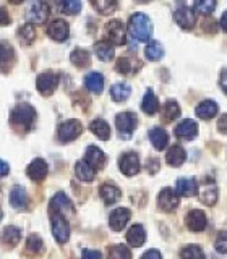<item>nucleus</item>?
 I'll list each match as a JSON object with an SVG mask.
<instances>
[{
  "mask_svg": "<svg viewBox=\"0 0 227 259\" xmlns=\"http://www.w3.org/2000/svg\"><path fill=\"white\" fill-rule=\"evenodd\" d=\"M128 29H130V34H132L136 40H140V42H148L153 34V23L148 18V15L135 13V15H132V18H130Z\"/></svg>",
  "mask_w": 227,
  "mask_h": 259,
  "instance_id": "nucleus-1",
  "label": "nucleus"
},
{
  "mask_svg": "<svg viewBox=\"0 0 227 259\" xmlns=\"http://www.w3.org/2000/svg\"><path fill=\"white\" fill-rule=\"evenodd\" d=\"M49 16V7L43 0H29L24 8V18L31 24H43Z\"/></svg>",
  "mask_w": 227,
  "mask_h": 259,
  "instance_id": "nucleus-2",
  "label": "nucleus"
},
{
  "mask_svg": "<svg viewBox=\"0 0 227 259\" xmlns=\"http://www.w3.org/2000/svg\"><path fill=\"white\" fill-rule=\"evenodd\" d=\"M10 120L12 123L23 126V128H29L36 120V110L32 105L29 104H18L10 113Z\"/></svg>",
  "mask_w": 227,
  "mask_h": 259,
  "instance_id": "nucleus-3",
  "label": "nucleus"
},
{
  "mask_svg": "<svg viewBox=\"0 0 227 259\" xmlns=\"http://www.w3.org/2000/svg\"><path fill=\"white\" fill-rule=\"evenodd\" d=\"M51 225H52V235L59 243H67L70 238V225L65 221V217L60 214L51 212Z\"/></svg>",
  "mask_w": 227,
  "mask_h": 259,
  "instance_id": "nucleus-4",
  "label": "nucleus"
},
{
  "mask_svg": "<svg viewBox=\"0 0 227 259\" xmlns=\"http://www.w3.org/2000/svg\"><path fill=\"white\" fill-rule=\"evenodd\" d=\"M83 133V125L80 123L78 120H67L59 126V132H57V136L62 143H70L73 140Z\"/></svg>",
  "mask_w": 227,
  "mask_h": 259,
  "instance_id": "nucleus-5",
  "label": "nucleus"
},
{
  "mask_svg": "<svg viewBox=\"0 0 227 259\" xmlns=\"http://www.w3.org/2000/svg\"><path fill=\"white\" fill-rule=\"evenodd\" d=\"M116 125L119 133L127 140V138L132 136V133L135 132V128L138 125V118L133 112H122L116 117Z\"/></svg>",
  "mask_w": 227,
  "mask_h": 259,
  "instance_id": "nucleus-6",
  "label": "nucleus"
},
{
  "mask_svg": "<svg viewBox=\"0 0 227 259\" xmlns=\"http://www.w3.org/2000/svg\"><path fill=\"white\" fill-rule=\"evenodd\" d=\"M105 36H107L109 42L122 46L127 42V29L124 26V23L120 20H112L105 24Z\"/></svg>",
  "mask_w": 227,
  "mask_h": 259,
  "instance_id": "nucleus-7",
  "label": "nucleus"
},
{
  "mask_svg": "<svg viewBox=\"0 0 227 259\" xmlns=\"http://www.w3.org/2000/svg\"><path fill=\"white\" fill-rule=\"evenodd\" d=\"M57 84H59V76L51 71L41 73L36 79V88L43 96H51L55 91Z\"/></svg>",
  "mask_w": 227,
  "mask_h": 259,
  "instance_id": "nucleus-8",
  "label": "nucleus"
},
{
  "mask_svg": "<svg viewBox=\"0 0 227 259\" xmlns=\"http://www.w3.org/2000/svg\"><path fill=\"white\" fill-rule=\"evenodd\" d=\"M119 167H120V172L127 177L136 175L138 172H140V159H138V154L125 152L119 160Z\"/></svg>",
  "mask_w": 227,
  "mask_h": 259,
  "instance_id": "nucleus-9",
  "label": "nucleus"
},
{
  "mask_svg": "<svg viewBox=\"0 0 227 259\" xmlns=\"http://www.w3.org/2000/svg\"><path fill=\"white\" fill-rule=\"evenodd\" d=\"M47 36L57 40V42H62V40H67L70 36V26L67 21L63 20H54L47 28Z\"/></svg>",
  "mask_w": 227,
  "mask_h": 259,
  "instance_id": "nucleus-10",
  "label": "nucleus"
},
{
  "mask_svg": "<svg viewBox=\"0 0 227 259\" xmlns=\"http://www.w3.org/2000/svg\"><path fill=\"white\" fill-rule=\"evenodd\" d=\"M51 212L60 214V215H67L73 214V204L70 198L65 193H57L51 201Z\"/></svg>",
  "mask_w": 227,
  "mask_h": 259,
  "instance_id": "nucleus-11",
  "label": "nucleus"
},
{
  "mask_svg": "<svg viewBox=\"0 0 227 259\" xmlns=\"http://www.w3.org/2000/svg\"><path fill=\"white\" fill-rule=\"evenodd\" d=\"M174 18L182 29H192L195 26V23H197V16H195L193 10L188 7H185V5L177 8L175 13H174Z\"/></svg>",
  "mask_w": 227,
  "mask_h": 259,
  "instance_id": "nucleus-12",
  "label": "nucleus"
},
{
  "mask_svg": "<svg viewBox=\"0 0 227 259\" xmlns=\"http://www.w3.org/2000/svg\"><path fill=\"white\" fill-rule=\"evenodd\" d=\"M158 204L166 212H172L178 206V194L172 188H164L158 196Z\"/></svg>",
  "mask_w": 227,
  "mask_h": 259,
  "instance_id": "nucleus-13",
  "label": "nucleus"
},
{
  "mask_svg": "<svg viewBox=\"0 0 227 259\" xmlns=\"http://www.w3.org/2000/svg\"><path fill=\"white\" fill-rule=\"evenodd\" d=\"M185 224L192 232H203V230H205L206 224H208V221H206V215H205L203 210L193 209V210H190L188 214H186Z\"/></svg>",
  "mask_w": 227,
  "mask_h": 259,
  "instance_id": "nucleus-14",
  "label": "nucleus"
},
{
  "mask_svg": "<svg viewBox=\"0 0 227 259\" xmlns=\"http://www.w3.org/2000/svg\"><path fill=\"white\" fill-rule=\"evenodd\" d=\"M130 221V209L127 207H119L116 210H112L109 217V225L112 230L120 232L122 229H125V225Z\"/></svg>",
  "mask_w": 227,
  "mask_h": 259,
  "instance_id": "nucleus-15",
  "label": "nucleus"
},
{
  "mask_svg": "<svg viewBox=\"0 0 227 259\" xmlns=\"http://www.w3.org/2000/svg\"><path fill=\"white\" fill-rule=\"evenodd\" d=\"M47 172H49V167L44 159H34L26 168V174L32 182H43L47 177Z\"/></svg>",
  "mask_w": 227,
  "mask_h": 259,
  "instance_id": "nucleus-16",
  "label": "nucleus"
},
{
  "mask_svg": "<svg viewBox=\"0 0 227 259\" xmlns=\"http://www.w3.org/2000/svg\"><path fill=\"white\" fill-rule=\"evenodd\" d=\"M174 133L177 138H182V140H193V138L198 135V125L195 123L193 120L186 118V120H182L180 123L175 126Z\"/></svg>",
  "mask_w": 227,
  "mask_h": 259,
  "instance_id": "nucleus-17",
  "label": "nucleus"
},
{
  "mask_svg": "<svg viewBox=\"0 0 227 259\" xmlns=\"http://www.w3.org/2000/svg\"><path fill=\"white\" fill-rule=\"evenodd\" d=\"M85 160L94 170H99V168H102L105 165V154L99 148H96V146H89V148L86 149Z\"/></svg>",
  "mask_w": 227,
  "mask_h": 259,
  "instance_id": "nucleus-18",
  "label": "nucleus"
},
{
  "mask_svg": "<svg viewBox=\"0 0 227 259\" xmlns=\"http://www.w3.org/2000/svg\"><path fill=\"white\" fill-rule=\"evenodd\" d=\"M29 202V196L23 186H13L10 191V204L15 209H24Z\"/></svg>",
  "mask_w": 227,
  "mask_h": 259,
  "instance_id": "nucleus-19",
  "label": "nucleus"
},
{
  "mask_svg": "<svg viewBox=\"0 0 227 259\" xmlns=\"http://www.w3.org/2000/svg\"><path fill=\"white\" fill-rule=\"evenodd\" d=\"M197 191H198V182L195 180V178H180V180L177 182L175 193L180 194V196L190 198V196H195Z\"/></svg>",
  "mask_w": 227,
  "mask_h": 259,
  "instance_id": "nucleus-20",
  "label": "nucleus"
},
{
  "mask_svg": "<svg viewBox=\"0 0 227 259\" xmlns=\"http://www.w3.org/2000/svg\"><path fill=\"white\" fill-rule=\"evenodd\" d=\"M186 159V152L185 149L182 148V146H178V144H174L172 148H170L167 151V156H166V160H167V164L169 165H172V167H180L183 162Z\"/></svg>",
  "mask_w": 227,
  "mask_h": 259,
  "instance_id": "nucleus-21",
  "label": "nucleus"
},
{
  "mask_svg": "<svg viewBox=\"0 0 227 259\" xmlns=\"http://www.w3.org/2000/svg\"><path fill=\"white\" fill-rule=\"evenodd\" d=\"M99 194L105 204H114V202H117L120 199L122 191L117 188V186H114L112 183H104L99 188Z\"/></svg>",
  "mask_w": 227,
  "mask_h": 259,
  "instance_id": "nucleus-22",
  "label": "nucleus"
},
{
  "mask_svg": "<svg viewBox=\"0 0 227 259\" xmlns=\"http://www.w3.org/2000/svg\"><path fill=\"white\" fill-rule=\"evenodd\" d=\"M85 84L88 88V91H91L94 94H99L104 89V76L97 71H91L85 76Z\"/></svg>",
  "mask_w": 227,
  "mask_h": 259,
  "instance_id": "nucleus-23",
  "label": "nucleus"
},
{
  "mask_svg": "<svg viewBox=\"0 0 227 259\" xmlns=\"http://www.w3.org/2000/svg\"><path fill=\"white\" fill-rule=\"evenodd\" d=\"M149 141L158 151H162V149H166V146L169 143V135L166 133L164 128H159V126L153 128L149 132Z\"/></svg>",
  "mask_w": 227,
  "mask_h": 259,
  "instance_id": "nucleus-24",
  "label": "nucleus"
},
{
  "mask_svg": "<svg viewBox=\"0 0 227 259\" xmlns=\"http://www.w3.org/2000/svg\"><path fill=\"white\" fill-rule=\"evenodd\" d=\"M13 60H15L13 47L8 42H5V40H2V42H0V68L8 70L12 67Z\"/></svg>",
  "mask_w": 227,
  "mask_h": 259,
  "instance_id": "nucleus-25",
  "label": "nucleus"
},
{
  "mask_svg": "<svg viewBox=\"0 0 227 259\" xmlns=\"http://www.w3.org/2000/svg\"><path fill=\"white\" fill-rule=\"evenodd\" d=\"M127 240H128V243L132 246H135V248H140L143 243H144V240H146V232H144V229L141 225H133V227H130V230H128V233H127Z\"/></svg>",
  "mask_w": 227,
  "mask_h": 259,
  "instance_id": "nucleus-26",
  "label": "nucleus"
},
{
  "mask_svg": "<svg viewBox=\"0 0 227 259\" xmlns=\"http://www.w3.org/2000/svg\"><path fill=\"white\" fill-rule=\"evenodd\" d=\"M89 130L99 138V140L105 141L110 138V126L107 125V121L102 120V118H96L91 121V125H89Z\"/></svg>",
  "mask_w": 227,
  "mask_h": 259,
  "instance_id": "nucleus-27",
  "label": "nucleus"
},
{
  "mask_svg": "<svg viewBox=\"0 0 227 259\" xmlns=\"http://www.w3.org/2000/svg\"><path fill=\"white\" fill-rule=\"evenodd\" d=\"M75 174L81 182H93L96 170L88 164L86 160H78L75 165Z\"/></svg>",
  "mask_w": 227,
  "mask_h": 259,
  "instance_id": "nucleus-28",
  "label": "nucleus"
},
{
  "mask_svg": "<svg viewBox=\"0 0 227 259\" xmlns=\"http://www.w3.org/2000/svg\"><path fill=\"white\" fill-rule=\"evenodd\" d=\"M141 109L144 113H148V115H154L158 110H159V101L158 97L154 96L153 89H148L141 101Z\"/></svg>",
  "mask_w": 227,
  "mask_h": 259,
  "instance_id": "nucleus-29",
  "label": "nucleus"
},
{
  "mask_svg": "<svg viewBox=\"0 0 227 259\" xmlns=\"http://www.w3.org/2000/svg\"><path fill=\"white\" fill-rule=\"evenodd\" d=\"M94 54L97 55V59L102 60V62H109L114 59V46L107 40H101V42H96L94 44Z\"/></svg>",
  "mask_w": 227,
  "mask_h": 259,
  "instance_id": "nucleus-30",
  "label": "nucleus"
},
{
  "mask_svg": "<svg viewBox=\"0 0 227 259\" xmlns=\"http://www.w3.org/2000/svg\"><path fill=\"white\" fill-rule=\"evenodd\" d=\"M70 60L75 67L86 68L89 67V63H91V55H89V52L85 51V49H75L70 55Z\"/></svg>",
  "mask_w": 227,
  "mask_h": 259,
  "instance_id": "nucleus-31",
  "label": "nucleus"
},
{
  "mask_svg": "<svg viewBox=\"0 0 227 259\" xmlns=\"http://www.w3.org/2000/svg\"><path fill=\"white\" fill-rule=\"evenodd\" d=\"M217 113V104L214 101H203L197 107V115L203 120L213 118Z\"/></svg>",
  "mask_w": 227,
  "mask_h": 259,
  "instance_id": "nucleus-32",
  "label": "nucleus"
},
{
  "mask_svg": "<svg viewBox=\"0 0 227 259\" xmlns=\"http://www.w3.org/2000/svg\"><path fill=\"white\" fill-rule=\"evenodd\" d=\"M130 94H132V88H130L127 83H117L110 88V97L116 102H124L127 101Z\"/></svg>",
  "mask_w": 227,
  "mask_h": 259,
  "instance_id": "nucleus-33",
  "label": "nucleus"
},
{
  "mask_svg": "<svg viewBox=\"0 0 227 259\" xmlns=\"http://www.w3.org/2000/svg\"><path fill=\"white\" fill-rule=\"evenodd\" d=\"M20 238H21V232L16 227H5L4 232L0 233V240L8 246H15L20 241Z\"/></svg>",
  "mask_w": 227,
  "mask_h": 259,
  "instance_id": "nucleus-34",
  "label": "nucleus"
},
{
  "mask_svg": "<svg viewBox=\"0 0 227 259\" xmlns=\"http://www.w3.org/2000/svg\"><path fill=\"white\" fill-rule=\"evenodd\" d=\"M144 54H146V59L148 60L156 62V60H161L162 55H164V47H162L159 40H151V42L146 46Z\"/></svg>",
  "mask_w": 227,
  "mask_h": 259,
  "instance_id": "nucleus-35",
  "label": "nucleus"
},
{
  "mask_svg": "<svg viewBox=\"0 0 227 259\" xmlns=\"http://www.w3.org/2000/svg\"><path fill=\"white\" fill-rule=\"evenodd\" d=\"M180 115V107L175 101H167L162 107V118L164 121H172Z\"/></svg>",
  "mask_w": 227,
  "mask_h": 259,
  "instance_id": "nucleus-36",
  "label": "nucleus"
},
{
  "mask_svg": "<svg viewBox=\"0 0 227 259\" xmlns=\"http://www.w3.org/2000/svg\"><path fill=\"white\" fill-rule=\"evenodd\" d=\"M116 70L119 73H122V75H132V73L136 71L138 68H135V60L132 57H120L117 60Z\"/></svg>",
  "mask_w": 227,
  "mask_h": 259,
  "instance_id": "nucleus-37",
  "label": "nucleus"
},
{
  "mask_svg": "<svg viewBox=\"0 0 227 259\" xmlns=\"http://www.w3.org/2000/svg\"><path fill=\"white\" fill-rule=\"evenodd\" d=\"M91 4L101 15H109L117 8V0H91Z\"/></svg>",
  "mask_w": 227,
  "mask_h": 259,
  "instance_id": "nucleus-38",
  "label": "nucleus"
},
{
  "mask_svg": "<svg viewBox=\"0 0 227 259\" xmlns=\"http://www.w3.org/2000/svg\"><path fill=\"white\" fill-rule=\"evenodd\" d=\"M107 259H132V253L125 245H114L107 251Z\"/></svg>",
  "mask_w": 227,
  "mask_h": 259,
  "instance_id": "nucleus-39",
  "label": "nucleus"
},
{
  "mask_svg": "<svg viewBox=\"0 0 227 259\" xmlns=\"http://www.w3.org/2000/svg\"><path fill=\"white\" fill-rule=\"evenodd\" d=\"M200 199L205 202V204L213 206L214 202H216V199H217V190H216V186H213V185L205 186V188H203L201 193H200Z\"/></svg>",
  "mask_w": 227,
  "mask_h": 259,
  "instance_id": "nucleus-40",
  "label": "nucleus"
},
{
  "mask_svg": "<svg viewBox=\"0 0 227 259\" xmlns=\"http://www.w3.org/2000/svg\"><path fill=\"white\" fill-rule=\"evenodd\" d=\"M18 37L23 40V44H31L32 40H34V37H36L34 26H32L31 23L23 24V26L20 28V31H18Z\"/></svg>",
  "mask_w": 227,
  "mask_h": 259,
  "instance_id": "nucleus-41",
  "label": "nucleus"
},
{
  "mask_svg": "<svg viewBox=\"0 0 227 259\" xmlns=\"http://www.w3.org/2000/svg\"><path fill=\"white\" fill-rule=\"evenodd\" d=\"M60 10L67 15H77L81 10V0H60Z\"/></svg>",
  "mask_w": 227,
  "mask_h": 259,
  "instance_id": "nucleus-42",
  "label": "nucleus"
},
{
  "mask_svg": "<svg viewBox=\"0 0 227 259\" xmlns=\"http://www.w3.org/2000/svg\"><path fill=\"white\" fill-rule=\"evenodd\" d=\"M216 8V0H195V10L201 15H211Z\"/></svg>",
  "mask_w": 227,
  "mask_h": 259,
  "instance_id": "nucleus-43",
  "label": "nucleus"
},
{
  "mask_svg": "<svg viewBox=\"0 0 227 259\" xmlns=\"http://www.w3.org/2000/svg\"><path fill=\"white\" fill-rule=\"evenodd\" d=\"M182 259H205V253L200 246L188 245L182 249Z\"/></svg>",
  "mask_w": 227,
  "mask_h": 259,
  "instance_id": "nucleus-44",
  "label": "nucleus"
},
{
  "mask_svg": "<svg viewBox=\"0 0 227 259\" xmlns=\"http://www.w3.org/2000/svg\"><path fill=\"white\" fill-rule=\"evenodd\" d=\"M43 248H44V245H43V240L39 238V235H31V237L26 240V249L29 253L37 254L43 251Z\"/></svg>",
  "mask_w": 227,
  "mask_h": 259,
  "instance_id": "nucleus-45",
  "label": "nucleus"
},
{
  "mask_svg": "<svg viewBox=\"0 0 227 259\" xmlns=\"http://www.w3.org/2000/svg\"><path fill=\"white\" fill-rule=\"evenodd\" d=\"M214 248L222 254L227 253V230H222L217 233L216 241H214Z\"/></svg>",
  "mask_w": 227,
  "mask_h": 259,
  "instance_id": "nucleus-46",
  "label": "nucleus"
},
{
  "mask_svg": "<svg viewBox=\"0 0 227 259\" xmlns=\"http://www.w3.org/2000/svg\"><path fill=\"white\" fill-rule=\"evenodd\" d=\"M12 18L10 15H8L7 8L5 7H0V26H7V24H10Z\"/></svg>",
  "mask_w": 227,
  "mask_h": 259,
  "instance_id": "nucleus-47",
  "label": "nucleus"
},
{
  "mask_svg": "<svg viewBox=\"0 0 227 259\" xmlns=\"http://www.w3.org/2000/svg\"><path fill=\"white\" fill-rule=\"evenodd\" d=\"M83 259H102V254L96 249H85L83 251Z\"/></svg>",
  "mask_w": 227,
  "mask_h": 259,
  "instance_id": "nucleus-48",
  "label": "nucleus"
},
{
  "mask_svg": "<svg viewBox=\"0 0 227 259\" xmlns=\"http://www.w3.org/2000/svg\"><path fill=\"white\" fill-rule=\"evenodd\" d=\"M217 130L221 133H227V113L221 115V118L217 120Z\"/></svg>",
  "mask_w": 227,
  "mask_h": 259,
  "instance_id": "nucleus-49",
  "label": "nucleus"
},
{
  "mask_svg": "<svg viewBox=\"0 0 227 259\" xmlns=\"http://www.w3.org/2000/svg\"><path fill=\"white\" fill-rule=\"evenodd\" d=\"M141 259H162V256L158 249H149L141 256Z\"/></svg>",
  "mask_w": 227,
  "mask_h": 259,
  "instance_id": "nucleus-50",
  "label": "nucleus"
},
{
  "mask_svg": "<svg viewBox=\"0 0 227 259\" xmlns=\"http://www.w3.org/2000/svg\"><path fill=\"white\" fill-rule=\"evenodd\" d=\"M8 172H10V167H8V164L5 160H0V177L8 175Z\"/></svg>",
  "mask_w": 227,
  "mask_h": 259,
  "instance_id": "nucleus-51",
  "label": "nucleus"
},
{
  "mask_svg": "<svg viewBox=\"0 0 227 259\" xmlns=\"http://www.w3.org/2000/svg\"><path fill=\"white\" fill-rule=\"evenodd\" d=\"M221 88L227 93V68L221 73Z\"/></svg>",
  "mask_w": 227,
  "mask_h": 259,
  "instance_id": "nucleus-52",
  "label": "nucleus"
},
{
  "mask_svg": "<svg viewBox=\"0 0 227 259\" xmlns=\"http://www.w3.org/2000/svg\"><path fill=\"white\" fill-rule=\"evenodd\" d=\"M221 28L227 32V12L222 13V18H221Z\"/></svg>",
  "mask_w": 227,
  "mask_h": 259,
  "instance_id": "nucleus-53",
  "label": "nucleus"
},
{
  "mask_svg": "<svg viewBox=\"0 0 227 259\" xmlns=\"http://www.w3.org/2000/svg\"><path fill=\"white\" fill-rule=\"evenodd\" d=\"M135 2H138V4H146V2H151V0H135Z\"/></svg>",
  "mask_w": 227,
  "mask_h": 259,
  "instance_id": "nucleus-54",
  "label": "nucleus"
},
{
  "mask_svg": "<svg viewBox=\"0 0 227 259\" xmlns=\"http://www.w3.org/2000/svg\"><path fill=\"white\" fill-rule=\"evenodd\" d=\"M12 4H21V2H24V0H10Z\"/></svg>",
  "mask_w": 227,
  "mask_h": 259,
  "instance_id": "nucleus-55",
  "label": "nucleus"
},
{
  "mask_svg": "<svg viewBox=\"0 0 227 259\" xmlns=\"http://www.w3.org/2000/svg\"><path fill=\"white\" fill-rule=\"evenodd\" d=\"M0 221H2V209H0Z\"/></svg>",
  "mask_w": 227,
  "mask_h": 259,
  "instance_id": "nucleus-56",
  "label": "nucleus"
}]
</instances>
